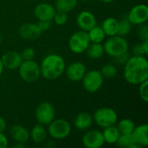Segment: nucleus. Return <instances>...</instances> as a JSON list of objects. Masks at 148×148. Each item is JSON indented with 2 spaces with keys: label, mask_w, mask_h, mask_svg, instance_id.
Wrapping results in <instances>:
<instances>
[{
  "label": "nucleus",
  "mask_w": 148,
  "mask_h": 148,
  "mask_svg": "<svg viewBox=\"0 0 148 148\" xmlns=\"http://www.w3.org/2000/svg\"><path fill=\"white\" fill-rule=\"evenodd\" d=\"M124 79L129 84L139 85L148 79V61L145 56H130L124 64Z\"/></svg>",
  "instance_id": "obj_1"
},
{
  "label": "nucleus",
  "mask_w": 148,
  "mask_h": 148,
  "mask_svg": "<svg viewBox=\"0 0 148 148\" xmlns=\"http://www.w3.org/2000/svg\"><path fill=\"white\" fill-rule=\"evenodd\" d=\"M66 63L62 56L57 54L46 56L40 64L41 75L49 81L56 80L65 71Z\"/></svg>",
  "instance_id": "obj_2"
},
{
  "label": "nucleus",
  "mask_w": 148,
  "mask_h": 148,
  "mask_svg": "<svg viewBox=\"0 0 148 148\" xmlns=\"http://www.w3.org/2000/svg\"><path fill=\"white\" fill-rule=\"evenodd\" d=\"M128 42L124 36L115 35L109 36L108 39L104 42L103 48L104 52L112 57L119 56L124 53H127L128 50Z\"/></svg>",
  "instance_id": "obj_3"
},
{
  "label": "nucleus",
  "mask_w": 148,
  "mask_h": 148,
  "mask_svg": "<svg viewBox=\"0 0 148 148\" xmlns=\"http://www.w3.org/2000/svg\"><path fill=\"white\" fill-rule=\"evenodd\" d=\"M18 74L23 82H34L41 75L40 65L34 60H23L18 67Z\"/></svg>",
  "instance_id": "obj_4"
},
{
  "label": "nucleus",
  "mask_w": 148,
  "mask_h": 148,
  "mask_svg": "<svg viewBox=\"0 0 148 148\" xmlns=\"http://www.w3.org/2000/svg\"><path fill=\"white\" fill-rule=\"evenodd\" d=\"M93 120L97 126L105 128L115 125L118 121V115L111 108H100L94 113Z\"/></svg>",
  "instance_id": "obj_5"
},
{
  "label": "nucleus",
  "mask_w": 148,
  "mask_h": 148,
  "mask_svg": "<svg viewBox=\"0 0 148 148\" xmlns=\"http://www.w3.org/2000/svg\"><path fill=\"white\" fill-rule=\"evenodd\" d=\"M48 126V134L55 140L66 139L71 132V126L69 122L62 118L54 119Z\"/></svg>",
  "instance_id": "obj_6"
},
{
  "label": "nucleus",
  "mask_w": 148,
  "mask_h": 148,
  "mask_svg": "<svg viewBox=\"0 0 148 148\" xmlns=\"http://www.w3.org/2000/svg\"><path fill=\"white\" fill-rule=\"evenodd\" d=\"M90 44V40L87 31L78 30L71 35L69 40V48L75 54H82L86 51L88 45Z\"/></svg>",
  "instance_id": "obj_7"
},
{
  "label": "nucleus",
  "mask_w": 148,
  "mask_h": 148,
  "mask_svg": "<svg viewBox=\"0 0 148 148\" xmlns=\"http://www.w3.org/2000/svg\"><path fill=\"white\" fill-rule=\"evenodd\" d=\"M104 82V77L102 76L100 70L93 69L86 71L84 76L82 79V86L84 89L88 93L97 92L102 86Z\"/></svg>",
  "instance_id": "obj_8"
},
{
  "label": "nucleus",
  "mask_w": 148,
  "mask_h": 148,
  "mask_svg": "<svg viewBox=\"0 0 148 148\" xmlns=\"http://www.w3.org/2000/svg\"><path fill=\"white\" fill-rule=\"evenodd\" d=\"M55 114L56 112L53 105L48 101L40 103L36 108V119L39 124L43 126H48L55 119Z\"/></svg>",
  "instance_id": "obj_9"
},
{
  "label": "nucleus",
  "mask_w": 148,
  "mask_h": 148,
  "mask_svg": "<svg viewBox=\"0 0 148 148\" xmlns=\"http://www.w3.org/2000/svg\"><path fill=\"white\" fill-rule=\"evenodd\" d=\"M128 21L134 25H141L148 19V7L146 4H137L128 12Z\"/></svg>",
  "instance_id": "obj_10"
},
{
  "label": "nucleus",
  "mask_w": 148,
  "mask_h": 148,
  "mask_svg": "<svg viewBox=\"0 0 148 148\" xmlns=\"http://www.w3.org/2000/svg\"><path fill=\"white\" fill-rule=\"evenodd\" d=\"M82 144L87 148H100L104 144V138L102 132L99 130H89L82 136Z\"/></svg>",
  "instance_id": "obj_11"
},
{
  "label": "nucleus",
  "mask_w": 148,
  "mask_h": 148,
  "mask_svg": "<svg viewBox=\"0 0 148 148\" xmlns=\"http://www.w3.org/2000/svg\"><path fill=\"white\" fill-rule=\"evenodd\" d=\"M64 72L69 81L80 82L86 73V66L82 62H74L65 69Z\"/></svg>",
  "instance_id": "obj_12"
},
{
  "label": "nucleus",
  "mask_w": 148,
  "mask_h": 148,
  "mask_svg": "<svg viewBox=\"0 0 148 148\" xmlns=\"http://www.w3.org/2000/svg\"><path fill=\"white\" fill-rule=\"evenodd\" d=\"M56 10V8L48 3H38L34 9V15L38 19V21H53L55 13Z\"/></svg>",
  "instance_id": "obj_13"
},
{
  "label": "nucleus",
  "mask_w": 148,
  "mask_h": 148,
  "mask_svg": "<svg viewBox=\"0 0 148 148\" xmlns=\"http://www.w3.org/2000/svg\"><path fill=\"white\" fill-rule=\"evenodd\" d=\"M18 32L20 36L26 40H36L39 38L42 34L37 24L33 23H25L22 24Z\"/></svg>",
  "instance_id": "obj_14"
},
{
  "label": "nucleus",
  "mask_w": 148,
  "mask_h": 148,
  "mask_svg": "<svg viewBox=\"0 0 148 148\" xmlns=\"http://www.w3.org/2000/svg\"><path fill=\"white\" fill-rule=\"evenodd\" d=\"M76 23L82 30L88 32L96 25V17L92 12L83 10L78 14L76 17Z\"/></svg>",
  "instance_id": "obj_15"
},
{
  "label": "nucleus",
  "mask_w": 148,
  "mask_h": 148,
  "mask_svg": "<svg viewBox=\"0 0 148 148\" xmlns=\"http://www.w3.org/2000/svg\"><path fill=\"white\" fill-rule=\"evenodd\" d=\"M1 60L3 64V67L8 69H18L21 62H23L21 54L14 50H10V51L5 52L2 56Z\"/></svg>",
  "instance_id": "obj_16"
},
{
  "label": "nucleus",
  "mask_w": 148,
  "mask_h": 148,
  "mask_svg": "<svg viewBox=\"0 0 148 148\" xmlns=\"http://www.w3.org/2000/svg\"><path fill=\"white\" fill-rule=\"evenodd\" d=\"M93 116L88 112H82L78 114L74 121V126L80 131L88 130L93 124Z\"/></svg>",
  "instance_id": "obj_17"
},
{
  "label": "nucleus",
  "mask_w": 148,
  "mask_h": 148,
  "mask_svg": "<svg viewBox=\"0 0 148 148\" xmlns=\"http://www.w3.org/2000/svg\"><path fill=\"white\" fill-rule=\"evenodd\" d=\"M133 137L135 144L140 147H147L148 145V125L142 124L138 127H135L133 132Z\"/></svg>",
  "instance_id": "obj_18"
},
{
  "label": "nucleus",
  "mask_w": 148,
  "mask_h": 148,
  "mask_svg": "<svg viewBox=\"0 0 148 148\" xmlns=\"http://www.w3.org/2000/svg\"><path fill=\"white\" fill-rule=\"evenodd\" d=\"M10 135L16 143H26L29 139V131L21 125H14L10 129Z\"/></svg>",
  "instance_id": "obj_19"
},
{
  "label": "nucleus",
  "mask_w": 148,
  "mask_h": 148,
  "mask_svg": "<svg viewBox=\"0 0 148 148\" xmlns=\"http://www.w3.org/2000/svg\"><path fill=\"white\" fill-rule=\"evenodd\" d=\"M118 25H119V21L116 18L108 17L103 21L101 28H102L106 36H113L117 35Z\"/></svg>",
  "instance_id": "obj_20"
},
{
  "label": "nucleus",
  "mask_w": 148,
  "mask_h": 148,
  "mask_svg": "<svg viewBox=\"0 0 148 148\" xmlns=\"http://www.w3.org/2000/svg\"><path fill=\"white\" fill-rule=\"evenodd\" d=\"M47 134L48 132L45 129L44 126L41 124H37L32 127L29 134V138H31V140L35 143L39 144L45 140V139L47 138Z\"/></svg>",
  "instance_id": "obj_21"
},
{
  "label": "nucleus",
  "mask_w": 148,
  "mask_h": 148,
  "mask_svg": "<svg viewBox=\"0 0 148 148\" xmlns=\"http://www.w3.org/2000/svg\"><path fill=\"white\" fill-rule=\"evenodd\" d=\"M102 134H103L105 143L109 144V145H114L116 143L121 133L119 129L117 128V127L114 125V126L105 127L102 132Z\"/></svg>",
  "instance_id": "obj_22"
},
{
  "label": "nucleus",
  "mask_w": 148,
  "mask_h": 148,
  "mask_svg": "<svg viewBox=\"0 0 148 148\" xmlns=\"http://www.w3.org/2000/svg\"><path fill=\"white\" fill-rule=\"evenodd\" d=\"M87 56L93 60H97L104 55V48L101 42H90L88 49H86Z\"/></svg>",
  "instance_id": "obj_23"
},
{
  "label": "nucleus",
  "mask_w": 148,
  "mask_h": 148,
  "mask_svg": "<svg viewBox=\"0 0 148 148\" xmlns=\"http://www.w3.org/2000/svg\"><path fill=\"white\" fill-rule=\"evenodd\" d=\"M119 147L121 148H139L140 147L135 144L132 134H121L116 143Z\"/></svg>",
  "instance_id": "obj_24"
},
{
  "label": "nucleus",
  "mask_w": 148,
  "mask_h": 148,
  "mask_svg": "<svg viewBox=\"0 0 148 148\" xmlns=\"http://www.w3.org/2000/svg\"><path fill=\"white\" fill-rule=\"evenodd\" d=\"M88 35L90 42H101L106 37V35L101 26H97V25H95L91 29H89L88 31Z\"/></svg>",
  "instance_id": "obj_25"
},
{
  "label": "nucleus",
  "mask_w": 148,
  "mask_h": 148,
  "mask_svg": "<svg viewBox=\"0 0 148 148\" xmlns=\"http://www.w3.org/2000/svg\"><path fill=\"white\" fill-rule=\"evenodd\" d=\"M78 0H56L55 8L56 10H61L64 12L71 11L77 5Z\"/></svg>",
  "instance_id": "obj_26"
},
{
  "label": "nucleus",
  "mask_w": 148,
  "mask_h": 148,
  "mask_svg": "<svg viewBox=\"0 0 148 148\" xmlns=\"http://www.w3.org/2000/svg\"><path fill=\"white\" fill-rule=\"evenodd\" d=\"M135 127L136 126L132 120L126 118V119H122L119 121L117 128L119 129L121 134H133Z\"/></svg>",
  "instance_id": "obj_27"
},
{
  "label": "nucleus",
  "mask_w": 148,
  "mask_h": 148,
  "mask_svg": "<svg viewBox=\"0 0 148 148\" xmlns=\"http://www.w3.org/2000/svg\"><path fill=\"white\" fill-rule=\"evenodd\" d=\"M101 75H102V76L104 78L111 79V78H114V76H116V75L118 73V70H117V68H116L115 65L108 63V64L104 65L101 68Z\"/></svg>",
  "instance_id": "obj_28"
},
{
  "label": "nucleus",
  "mask_w": 148,
  "mask_h": 148,
  "mask_svg": "<svg viewBox=\"0 0 148 148\" xmlns=\"http://www.w3.org/2000/svg\"><path fill=\"white\" fill-rule=\"evenodd\" d=\"M131 29H132V23L128 21L127 18L119 21L117 35L121 36H126L130 33Z\"/></svg>",
  "instance_id": "obj_29"
},
{
  "label": "nucleus",
  "mask_w": 148,
  "mask_h": 148,
  "mask_svg": "<svg viewBox=\"0 0 148 148\" xmlns=\"http://www.w3.org/2000/svg\"><path fill=\"white\" fill-rule=\"evenodd\" d=\"M134 56H147L148 54V40L143 41L133 49Z\"/></svg>",
  "instance_id": "obj_30"
},
{
  "label": "nucleus",
  "mask_w": 148,
  "mask_h": 148,
  "mask_svg": "<svg viewBox=\"0 0 148 148\" xmlns=\"http://www.w3.org/2000/svg\"><path fill=\"white\" fill-rule=\"evenodd\" d=\"M53 21L55 22L56 24L57 25H64L67 21H68V15H67V12H64V11H61V10H57L56 11L55 13V16H54V18H53Z\"/></svg>",
  "instance_id": "obj_31"
},
{
  "label": "nucleus",
  "mask_w": 148,
  "mask_h": 148,
  "mask_svg": "<svg viewBox=\"0 0 148 148\" xmlns=\"http://www.w3.org/2000/svg\"><path fill=\"white\" fill-rule=\"evenodd\" d=\"M139 94H140V97L141 98V100L145 102L148 101V81H145L143 82H141L140 84H139Z\"/></svg>",
  "instance_id": "obj_32"
},
{
  "label": "nucleus",
  "mask_w": 148,
  "mask_h": 148,
  "mask_svg": "<svg viewBox=\"0 0 148 148\" xmlns=\"http://www.w3.org/2000/svg\"><path fill=\"white\" fill-rule=\"evenodd\" d=\"M21 56L23 60H33L35 57V50L32 48H26L21 53Z\"/></svg>",
  "instance_id": "obj_33"
},
{
  "label": "nucleus",
  "mask_w": 148,
  "mask_h": 148,
  "mask_svg": "<svg viewBox=\"0 0 148 148\" xmlns=\"http://www.w3.org/2000/svg\"><path fill=\"white\" fill-rule=\"evenodd\" d=\"M138 35L140 36V39H142V41H147L148 40V28L147 25H142L140 28L139 31H138Z\"/></svg>",
  "instance_id": "obj_34"
},
{
  "label": "nucleus",
  "mask_w": 148,
  "mask_h": 148,
  "mask_svg": "<svg viewBox=\"0 0 148 148\" xmlns=\"http://www.w3.org/2000/svg\"><path fill=\"white\" fill-rule=\"evenodd\" d=\"M36 24L39 27V29L42 30V32H44V31H47L50 28L51 22H49V21H38V23Z\"/></svg>",
  "instance_id": "obj_35"
},
{
  "label": "nucleus",
  "mask_w": 148,
  "mask_h": 148,
  "mask_svg": "<svg viewBox=\"0 0 148 148\" xmlns=\"http://www.w3.org/2000/svg\"><path fill=\"white\" fill-rule=\"evenodd\" d=\"M129 57H130V56L127 52V53H124V54H122V55H121L119 56H116L114 58H115V61L117 62V63H119V64H125L127 62V60L129 59Z\"/></svg>",
  "instance_id": "obj_36"
},
{
  "label": "nucleus",
  "mask_w": 148,
  "mask_h": 148,
  "mask_svg": "<svg viewBox=\"0 0 148 148\" xmlns=\"http://www.w3.org/2000/svg\"><path fill=\"white\" fill-rule=\"evenodd\" d=\"M9 145V141L7 137L3 134V133H0V148H6Z\"/></svg>",
  "instance_id": "obj_37"
},
{
  "label": "nucleus",
  "mask_w": 148,
  "mask_h": 148,
  "mask_svg": "<svg viewBox=\"0 0 148 148\" xmlns=\"http://www.w3.org/2000/svg\"><path fill=\"white\" fill-rule=\"evenodd\" d=\"M6 121L3 117H0V133H3L6 130Z\"/></svg>",
  "instance_id": "obj_38"
},
{
  "label": "nucleus",
  "mask_w": 148,
  "mask_h": 148,
  "mask_svg": "<svg viewBox=\"0 0 148 148\" xmlns=\"http://www.w3.org/2000/svg\"><path fill=\"white\" fill-rule=\"evenodd\" d=\"M3 69H4V67H3V64L2 60H1V58H0V76H1V75L3 74Z\"/></svg>",
  "instance_id": "obj_39"
},
{
  "label": "nucleus",
  "mask_w": 148,
  "mask_h": 148,
  "mask_svg": "<svg viewBox=\"0 0 148 148\" xmlns=\"http://www.w3.org/2000/svg\"><path fill=\"white\" fill-rule=\"evenodd\" d=\"M103 3H111V2H113L114 0H101Z\"/></svg>",
  "instance_id": "obj_40"
},
{
  "label": "nucleus",
  "mask_w": 148,
  "mask_h": 148,
  "mask_svg": "<svg viewBox=\"0 0 148 148\" xmlns=\"http://www.w3.org/2000/svg\"><path fill=\"white\" fill-rule=\"evenodd\" d=\"M1 40H2V38H1V34H0V43H1Z\"/></svg>",
  "instance_id": "obj_41"
},
{
  "label": "nucleus",
  "mask_w": 148,
  "mask_h": 148,
  "mask_svg": "<svg viewBox=\"0 0 148 148\" xmlns=\"http://www.w3.org/2000/svg\"><path fill=\"white\" fill-rule=\"evenodd\" d=\"M81 1H88V0H81Z\"/></svg>",
  "instance_id": "obj_42"
}]
</instances>
